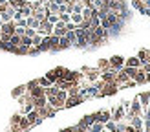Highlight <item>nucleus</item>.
Wrapping results in <instances>:
<instances>
[{"label": "nucleus", "mask_w": 150, "mask_h": 132, "mask_svg": "<svg viewBox=\"0 0 150 132\" xmlns=\"http://www.w3.org/2000/svg\"><path fill=\"white\" fill-rule=\"evenodd\" d=\"M123 116H125V105H123V106H119V108L115 110L112 119H114V121H119V119H123Z\"/></svg>", "instance_id": "5"}, {"label": "nucleus", "mask_w": 150, "mask_h": 132, "mask_svg": "<svg viewBox=\"0 0 150 132\" xmlns=\"http://www.w3.org/2000/svg\"><path fill=\"white\" fill-rule=\"evenodd\" d=\"M20 44H22V46H31V37H28V35H22L20 37Z\"/></svg>", "instance_id": "8"}, {"label": "nucleus", "mask_w": 150, "mask_h": 132, "mask_svg": "<svg viewBox=\"0 0 150 132\" xmlns=\"http://www.w3.org/2000/svg\"><path fill=\"white\" fill-rule=\"evenodd\" d=\"M110 66H112L114 70H119V68H123V66H125V59H123V57H119V55L112 57V59H110Z\"/></svg>", "instance_id": "2"}, {"label": "nucleus", "mask_w": 150, "mask_h": 132, "mask_svg": "<svg viewBox=\"0 0 150 132\" xmlns=\"http://www.w3.org/2000/svg\"><path fill=\"white\" fill-rule=\"evenodd\" d=\"M71 46V42L68 40V37L62 35V37H59V50H66V48H70Z\"/></svg>", "instance_id": "3"}, {"label": "nucleus", "mask_w": 150, "mask_h": 132, "mask_svg": "<svg viewBox=\"0 0 150 132\" xmlns=\"http://www.w3.org/2000/svg\"><path fill=\"white\" fill-rule=\"evenodd\" d=\"M79 103H82V95L75 94V95H68L64 101V108H71V106H77Z\"/></svg>", "instance_id": "1"}, {"label": "nucleus", "mask_w": 150, "mask_h": 132, "mask_svg": "<svg viewBox=\"0 0 150 132\" xmlns=\"http://www.w3.org/2000/svg\"><path fill=\"white\" fill-rule=\"evenodd\" d=\"M70 15H71V13H66V11L59 13V20H62V22H70Z\"/></svg>", "instance_id": "9"}, {"label": "nucleus", "mask_w": 150, "mask_h": 132, "mask_svg": "<svg viewBox=\"0 0 150 132\" xmlns=\"http://www.w3.org/2000/svg\"><path fill=\"white\" fill-rule=\"evenodd\" d=\"M51 83H57V79H59V72H57V68L55 70H51V72H48V75H46Z\"/></svg>", "instance_id": "7"}, {"label": "nucleus", "mask_w": 150, "mask_h": 132, "mask_svg": "<svg viewBox=\"0 0 150 132\" xmlns=\"http://www.w3.org/2000/svg\"><path fill=\"white\" fill-rule=\"evenodd\" d=\"M35 33H37V31H35L33 28H29V26H26V33H24V35H28V37H33Z\"/></svg>", "instance_id": "12"}, {"label": "nucleus", "mask_w": 150, "mask_h": 132, "mask_svg": "<svg viewBox=\"0 0 150 132\" xmlns=\"http://www.w3.org/2000/svg\"><path fill=\"white\" fill-rule=\"evenodd\" d=\"M24 90H26V86H18L17 90H13V97H18L20 94H24Z\"/></svg>", "instance_id": "11"}, {"label": "nucleus", "mask_w": 150, "mask_h": 132, "mask_svg": "<svg viewBox=\"0 0 150 132\" xmlns=\"http://www.w3.org/2000/svg\"><path fill=\"white\" fill-rule=\"evenodd\" d=\"M139 101H141V105H143V106H148V105H150V92L141 94V95H139Z\"/></svg>", "instance_id": "6"}, {"label": "nucleus", "mask_w": 150, "mask_h": 132, "mask_svg": "<svg viewBox=\"0 0 150 132\" xmlns=\"http://www.w3.org/2000/svg\"><path fill=\"white\" fill-rule=\"evenodd\" d=\"M125 64L126 66H134V68H139V66H141V59L139 57H130V59L125 61Z\"/></svg>", "instance_id": "4"}, {"label": "nucleus", "mask_w": 150, "mask_h": 132, "mask_svg": "<svg viewBox=\"0 0 150 132\" xmlns=\"http://www.w3.org/2000/svg\"><path fill=\"white\" fill-rule=\"evenodd\" d=\"M104 128H108V130H117V125L114 123V121H106V125H104Z\"/></svg>", "instance_id": "10"}]
</instances>
